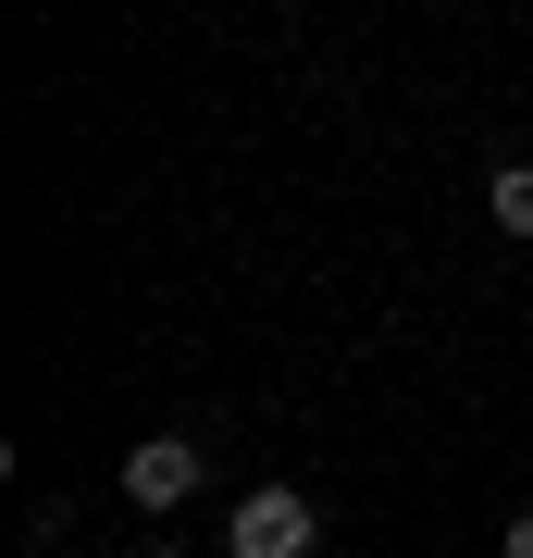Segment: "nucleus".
<instances>
[{"label": "nucleus", "instance_id": "nucleus-1", "mask_svg": "<svg viewBox=\"0 0 533 558\" xmlns=\"http://www.w3.org/2000/svg\"><path fill=\"white\" fill-rule=\"evenodd\" d=\"M223 558H323V509L298 484H261V497L223 509Z\"/></svg>", "mask_w": 533, "mask_h": 558}, {"label": "nucleus", "instance_id": "nucleus-4", "mask_svg": "<svg viewBox=\"0 0 533 558\" xmlns=\"http://www.w3.org/2000/svg\"><path fill=\"white\" fill-rule=\"evenodd\" d=\"M509 558H533V509H521V521H509Z\"/></svg>", "mask_w": 533, "mask_h": 558}, {"label": "nucleus", "instance_id": "nucleus-3", "mask_svg": "<svg viewBox=\"0 0 533 558\" xmlns=\"http://www.w3.org/2000/svg\"><path fill=\"white\" fill-rule=\"evenodd\" d=\"M484 211L509 223V236H533V161H496V186H484Z\"/></svg>", "mask_w": 533, "mask_h": 558}, {"label": "nucleus", "instance_id": "nucleus-2", "mask_svg": "<svg viewBox=\"0 0 533 558\" xmlns=\"http://www.w3.org/2000/svg\"><path fill=\"white\" fill-rule=\"evenodd\" d=\"M198 484H211V459H198L186 435H137L124 447V509H149V521H174Z\"/></svg>", "mask_w": 533, "mask_h": 558}]
</instances>
